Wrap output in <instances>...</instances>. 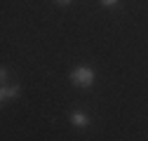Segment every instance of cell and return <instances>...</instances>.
<instances>
[{
	"instance_id": "obj_1",
	"label": "cell",
	"mask_w": 148,
	"mask_h": 141,
	"mask_svg": "<svg viewBox=\"0 0 148 141\" xmlns=\"http://www.w3.org/2000/svg\"><path fill=\"white\" fill-rule=\"evenodd\" d=\"M71 82L78 87H92L94 85V70L89 66H78L71 70Z\"/></svg>"
},
{
	"instance_id": "obj_2",
	"label": "cell",
	"mask_w": 148,
	"mask_h": 141,
	"mask_svg": "<svg viewBox=\"0 0 148 141\" xmlns=\"http://www.w3.org/2000/svg\"><path fill=\"white\" fill-rule=\"evenodd\" d=\"M19 94H21L19 85H5L3 90H0V97H3V101H7V99H16Z\"/></svg>"
},
{
	"instance_id": "obj_3",
	"label": "cell",
	"mask_w": 148,
	"mask_h": 141,
	"mask_svg": "<svg viewBox=\"0 0 148 141\" xmlns=\"http://www.w3.org/2000/svg\"><path fill=\"white\" fill-rule=\"evenodd\" d=\"M71 122L75 127H87L89 125V115H85V113H80V111H73L71 113Z\"/></svg>"
},
{
	"instance_id": "obj_4",
	"label": "cell",
	"mask_w": 148,
	"mask_h": 141,
	"mask_svg": "<svg viewBox=\"0 0 148 141\" xmlns=\"http://www.w3.org/2000/svg\"><path fill=\"white\" fill-rule=\"evenodd\" d=\"M99 3H101V5H103V7H113V5H115V3H118V0H99Z\"/></svg>"
},
{
	"instance_id": "obj_5",
	"label": "cell",
	"mask_w": 148,
	"mask_h": 141,
	"mask_svg": "<svg viewBox=\"0 0 148 141\" xmlns=\"http://www.w3.org/2000/svg\"><path fill=\"white\" fill-rule=\"evenodd\" d=\"M57 3H59V5H71L73 0H57Z\"/></svg>"
}]
</instances>
